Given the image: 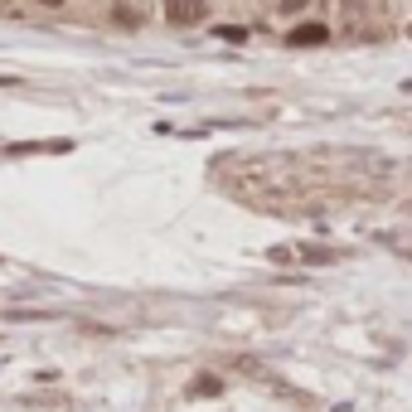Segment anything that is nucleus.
I'll list each match as a JSON object with an SVG mask.
<instances>
[{
    "label": "nucleus",
    "mask_w": 412,
    "mask_h": 412,
    "mask_svg": "<svg viewBox=\"0 0 412 412\" xmlns=\"http://www.w3.org/2000/svg\"><path fill=\"white\" fill-rule=\"evenodd\" d=\"M165 15H170L175 24H190V20H204V5H170Z\"/></svg>",
    "instance_id": "obj_1"
},
{
    "label": "nucleus",
    "mask_w": 412,
    "mask_h": 412,
    "mask_svg": "<svg viewBox=\"0 0 412 412\" xmlns=\"http://www.w3.org/2000/svg\"><path fill=\"white\" fill-rule=\"evenodd\" d=\"M320 39H325V24H306L291 34V44H320Z\"/></svg>",
    "instance_id": "obj_2"
},
{
    "label": "nucleus",
    "mask_w": 412,
    "mask_h": 412,
    "mask_svg": "<svg viewBox=\"0 0 412 412\" xmlns=\"http://www.w3.org/2000/svg\"><path fill=\"white\" fill-rule=\"evenodd\" d=\"M112 15H116V20H121V24H126V29H131V24H136V20H146V10H131V5H116V10H112Z\"/></svg>",
    "instance_id": "obj_3"
},
{
    "label": "nucleus",
    "mask_w": 412,
    "mask_h": 412,
    "mask_svg": "<svg viewBox=\"0 0 412 412\" xmlns=\"http://www.w3.org/2000/svg\"><path fill=\"white\" fill-rule=\"evenodd\" d=\"M190 393H194V398H199V393H218V379H199V383H194Z\"/></svg>",
    "instance_id": "obj_4"
}]
</instances>
